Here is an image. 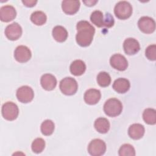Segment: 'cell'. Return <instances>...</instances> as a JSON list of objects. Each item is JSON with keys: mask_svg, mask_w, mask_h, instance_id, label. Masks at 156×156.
Wrapping results in <instances>:
<instances>
[{"mask_svg": "<svg viewBox=\"0 0 156 156\" xmlns=\"http://www.w3.org/2000/svg\"><path fill=\"white\" fill-rule=\"evenodd\" d=\"M77 43L82 47L88 46L92 42L95 33L94 27L87 21H80L76 25Z\"/></svg>", "mask_w": 156, "mask_h": 156, "instance_id": "1", "label": "cell"}, {"mask_svg": "<svg viewBox=\"0 0 156 156\" xmlns=\"http://www.w3.org/2000/svg\"><path fill=\"white\" fill-rule=\"evenodd\" d=\"M122 110V103L116 98H110L108 99L104 105V111L105 113L110 117H115L119 115Z\"/></svg>", "mask_w": 156, "mask_h": 156, "instance_id": "2", "label": "cell"}, {"mask_svg": "<svg viewBox=\"0 0 156 156\" xmlns=\"http://www.w3.org/2000/svg\"><path fill=\"white\" fill-rule=\"evenodd\" d=\"M114 13L118 18L123 20H127L132 15V7L127 1H119L115 6Z\"/></svg>", "mask_w": 156, "mask_h": 156, "instance_id": "3", "label": "cell"}, {"mask_svg": "<svg viewBox=\"0 0 156 156\" xmlns=\"http://www.w3.org/2000/svg\"><path fill=\"white\" fill-rule=\"evenodd\" d=\"M59 87L62 93L67 96L74 94L78 88L77 81L73 77H66L60 82Z\"/></svg>", "mask_w": 156, "mask_h": 156, "instance_id": "4", "label": "cell"}, {"mask_svg": "<svg viewBox=\"0 0 156 156\" xmlns=\"http://www.w3.org/2000/svg\"><path fill=\"white\" fill-rule=\"evenodd\" d=\"M2 115L8 121H13L18 116L19 109L17 105L12 102H7L2 107Z\"/></svg>", "mask_w": 156, "mask_h": 156, "instance_id": "5", "label": "cell"}, {"mask_svg": "<svg viewBox=\"0 0 156 156\" xmlns=\"http://www.w3.org/2000/svg\"><path fill=\"white\" fill-rule=\"evenodd\" d=\"M106 151V144L101 139L93 140L88 146V152L93 156H100Z\"/></svg>", "mask_w": 156, "mask_h": 156, "instance_id": "6", "label": "cell"}, {"mask_svg": "<svg viewBox=\"0 0 156 156\" xmlns=\"http://www.w3.org/2000/svg\"><path fill=\"white\" fill-rule=\"evenodd\" d=\"M16 95L18 100L20 102L29 103L32 101L34 96V93L31 87L24 85L18 88Z\"/></svg>", "mask_w": 156, "mask_h": 156, "instance_id": "7", "label": "cell"}, {"mask_svg": "<svg viewBox=\"0 0 156 156\" xmlns=\"http://www.w3.org/2000/svg\"><path fill=\"white\" fill-rule=\"evenodd\" d=\"M140 30L145 34H151L155 31V23L154 19L149 16H142L138 21Z\"/></svg>", "mask_w": 156, "mask_h": 156, "instance_id": "8", "label": "cell"}, {"mask_svg": "<svg viewBox=\"0 0 156 156\" xmlns=\"http://www.w3.org/2000/svg\"><path fill=\"white\" fill-rule=\"evenodd\" d=\"M32 56L29 48L24 45H20L16 48L14 51V57L20 63H25L29 61Z\"/></svg>", "mask_w": 156, "mask_h": 156, "instance_id": "9", "label": "cell"}, {"mask_svg": "<svg viewBox=\"0 0 156 156\" xmlns=\"http://www.w3.org/2000/svg\"><path fill=\"white\" fill-rule=\"evenodd\" d=\"M110 64L113 68L121 71L126 70L128 66L127 59L120 54L113 55L110 58Z\"/></svg>", "mask_w": 156, "mask_h": 156, "instance_id": "10", "label": "cell"}, {"mask_svg": "<svg viewBox=\"0 0 156 156\" xmlns=\"http://www.w3.org/2000/svg\"><path fill=\"white\" fill-rule=\"evenodd\" d=\"M22 34V28L17 23H13L8 25L5 29L6 37L12 41L18 40Z\"/></svg>", "mask_w": 156, "mask_h": 156, "instance_id": "11", "label": "cell"}, {"mask_svg": "<svg viewBox=\"0 0 156 156\" xmlns=\"http://www.w3.org/2000/svg\"><path fill=\"white\" fill-rule=\"evenodd\" d=\"M123 49L127 55H134L140 49L139 42L133 38H128L123 43Z\"/></svg>", "mask_w": 156, "mask_h": 156, "instance_id": "12", "label": "cell"}, {"mask_svg": "<svg viewBox=\"0 0 156 156\" xmlns=\"http://www.w3.org/2000/svg\"><path fill=\"white\" fill-rule=\"evenodd\" d=\"M16 12L15 9L10 5H4L0 9V20L2 22H9L16 18Z\"/></svg>", "mask_w": 156, "mask_h": 156, "instance_id": "13", "label": "cell"}, {"mask_svg": "<svg viewBox=\"0 0 156 156\" xmlns=\"http://www.w3.org/2000/svg\"><path fill=\"white\" fill-rule=\"evenodd\" d=\"M101 98V93L99 90L90 88L87 90L84 94L85 102L89 105L96 104Z\"/></svg>", "mask_w": 156, "mask_h": 156, "instance_id": "14", "label": "cell"}, {"mask_svg": "<svg viewBox=\"0 0 156 156\" xmlns=\"http://www.w3.org/2000/svg\"><path fill=\"white\" fill-rule=\"evenodd\" d=\"M41 87L47 91L54 90L57 85V79L55 77L49 73L43 74L40 79Z\"/></svg>", "mask_w": 156, "mask_h": 156, "instance_id": "15", "label": "cell"}, {"mask_svg": "<svg viewBox=\"0 0 156 156\" xmlns=\"http://www.w3.org/2000/svg\"><path fill=\"white\" fill-rule=\"evenodd\" d=\"M79 1L65 0L62 2V9L63 12L67 15H74L77 13L80 7Z\"/></svg>", "mask_w": 156, "mask_h": 156, "instance_id": "16", "label": "cell"}, {"mask_svg": "<svg viewBox=\"0 0 156 156\" xmlns=\"http://www.w3.org/2000/svg\"><path fill=\"white\" fill-rule=\"evenodd\" d=\"M145 132L144 127L141 124L135 123L132 124L128 129L129 136L133 140H139L141 138Z\"/></svg>", "mask_w": 156, "mask_h": 156, "instance_id": "17", "label": "cell"}, {"mask_svg": "<svg viewBox=\"0 0 156 156\" xmlns=\"http://www.w3.org/2000/svg\"><path fill=\"white\" fill-rule=\"evenodd\" d=\"M130 87V83L128 79L125 78H118L113 83V90L118 93H126Z\"/></svg>", "mask_w": 156, "mask_h": 156, "instance_id": "18", "label": "cell"}, {"mask_svg": "<svg viewBox=\"0 0 156 156\" xmlns=\"http://www.w3.org/2000/svg\"><path fill=\"white\" fill-rule=\"evenodd\" d=\"M71 73L76 76L82 75L86 70V65L81 60H76L73 61L69 67Z\"/></svg>", "mask_w": 156, "mask_h": 156, "instance_id": "19", "label": "cell"}, {"mask_svg": "<svg viewBox=\"0 0 156 156\" xmlns=\"http://www.w3.org/2000/svg\"><path fill=\"white\" fill-rule=\"evenodd\" d=\"M52 34L54 39L59 43L65 41L68 35L66 29L62 26H55L52 29Z\"/></svg>", "mask_w": 156, "mask_h": 156, "instance_id": "20", "label": "cell"}, {"mask_svg": "<svg viewBox=\"0 0 156 156\" xmlns=\"http://www.w3.org/2000/svg\"><path fill=\"white\" fill-rule=\"evenodd\" d=\"M94 126L95 129L100 133H106L110 129V122L105 118L100 117L94 121Z\"/></svg>", "mask_w": 156, "mask_h": 156, "instance_id": "21", "label": "cell"}, {"mask_svg": "<svg viewBox=\"0 0 156 156\" xmlns=\"http://www.w3.org/2000/svg\"><path fill=\"white\" fill-rule=\"evenodd\" d=\"M30 20L37 26H42L46 22L47 16L42 11H35L32 13Z\"/></svg>", "mask_w": 156, "mask_h": 156, "instance_id": "22", "label": "cell"}, {"mask_svg": "<svg viewBox=\"0 0 156 156\" xmlns=\"http://www.w3.org/2000/svg\"><path fill=\"white\" fill-rule=\"evenodd\" d=\"M143 118L146 123L154 125L156 123V111L154 108H148L144 110L143 113Z\"/></svg>", "mask_w": 156, "mask_h": 156, "instance_id": "23", "label": "cell"}, {"mask_svg": "<svg viewBox=\"0 0 156 156\" xmlns=\"http://www.w3.org/2000/svg\"><path fill=\"white\" fill-rule=\"evenodd\" d=\"M55 129V125L52 121L50 119H46L44 121L40 127L41 132L43 135L49 136L52 134Z\"/></svg>", "mask_w": 156, "mask_h": 156, "instance_id": "24", "label": "cell"}, {"mask_svg": "<svg viewBox=\"0 0 156 156\" xmlns=\"http://www.w3.org/2000/svg\"><path fill=\"white\" fill-rule=\"evenodd\" d=\"M104 15L101 11L95 10L92 12L90 16L91 21L97 27H104Z\"/></svg>", "mask_w": 156, "mask_h": 156, "instance_id": "25", "label": "cell"}, {"mask_svg": "<svg viewBox=\"0 0 156 156\" xmlns=\"http://www.w3.org/2000/svg\"><path fill=\"white\" fill-rule=\"evenodd\" d=\"M97 82L100 87H107L111 83L110 76L107 72L101 71L97 76Z\"/></svg>", "mask_w": 156, "mask_h": 156, "instance_id": "26", "label": "cell"}, {"mask_svg": "<svg viewBox=\"0 0 156 156\" xmlns=\"http://www.w3.org/2000/svg\"><path fill=\"white\" fill-rule=\"evenodd\" d=\"M118 154L120 156H134L135 155V150L131 144H124L120 147Z\"/></svg>", "mask_w": 156, "mask_h": 156, "instance_id": "27", "label": "cell"}, {"mask_svg": "<svg viewBox=\"0 0 156 156\" xmlns=\"http://www.w3.org/2000/svg\"><path fill=\"white\" fill-rule=\"evenodd\" d=\"M45 147V141L41 138H37L35 139L31 146L32 150L36 154L41 153Z\"/></svg>", "mask_w": 156, "mask_h": 156, "instance_id": "28", "label": "cell"}, {"mask_svg": "<svg viewBox=\"0 0 156 156\" xmlns=\"http://www.w3.org/2000/svg\"><path fill=\"white\" fill-rule=\"evenodd\" d=\"M146 57L152 61H154L156 59V45L151 44L149 45L145 51Z\"/></svg>", "mask_w": 156, "mask_h": 156, "instance_id": "29", "label": "cell"}, {"mask_svg": "<svg viewBox=\"0 0 156 156\" xmlns=\"http://www.w3.org/2000/svg\"><path fill=\"white\" fill-rule=\"evenodd\" d=\"M114 24V19L112 15L109 13H107L104 20V26L106 27H111Z\"/></svg>", "mask_w": 156, "mask_h": 156, "instance_id": "30", "label": "cell"}, {"mask_svg": "<svg viewBox=\"0 0 156 156\" xmlns=\"http://www.w3.org/2000/svg\"><path fill=\"white\" fill-rule=\"evenodd\" d=\"M23 4L27 7H32L35 5V4L37 3V1H34V0H24L22 1Z\"/></svg>", "mask_w": 156, "mask_h": 156, "instance_id": "31", "label": "cell"}, {"mask_svg": "<svg viewBox=\"0 0 156 156\" xmlns=\"http://www.w3.org/2000/svg\"><path fill=\"white\" fill-rule=\"evenodd\" d=\"M83 2L87 6L91 7V6L94 5L98 2V1H93V0H90V1H83Z\"/></svg>", "mask_w": 156, "mask_h": 156, "instance_id": "32", "label": "cell"}]
</instances>
